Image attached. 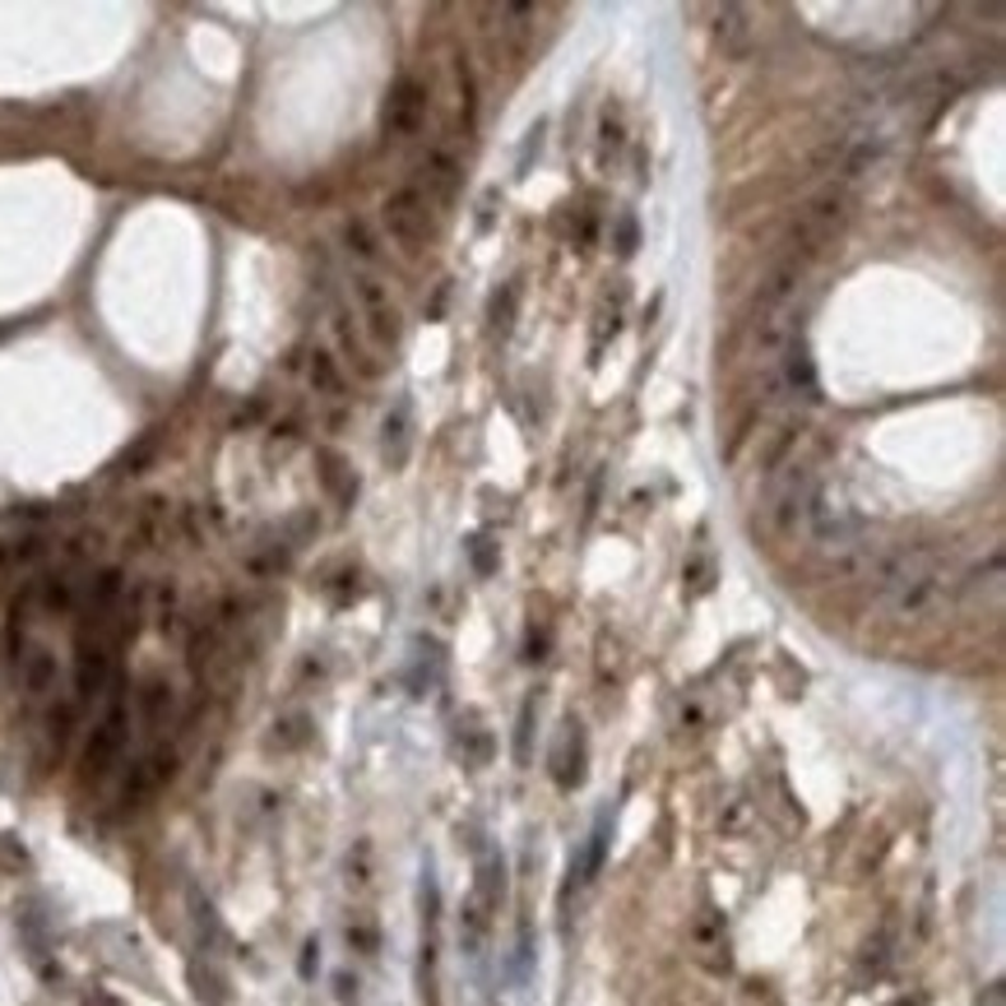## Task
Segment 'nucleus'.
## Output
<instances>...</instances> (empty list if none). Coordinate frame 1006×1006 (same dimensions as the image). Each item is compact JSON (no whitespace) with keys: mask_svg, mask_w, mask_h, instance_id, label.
Masks as SVG:
<instances>
[{"mask_svg":"<svg viewBox=\"0 0 1006 1006\" xmlns=\"http://www.w3.org/2000/svg\"><path fill=\"white\" fill-rule=\"evenodd\" d=\"M808 529H812V538L816 543H826V547H849L858 534H863V516L849 506L845 492H835L826 483H816L812 487V497H808Z\"/></svg>","mask_w":1006,"mask_h":1006,"instance_id":"1","label":"nucleus"},{"mask_svg":"<svg viewBox=\"0 0 1006 1006\" xmlns=\"http://www.w3.org/2000/svg\"><path fill=\"white\" fill-rule=\"evenodd\" d=\"M380 223H386V232H390L409 255H417V251L432 242V209H427V195L413 191V186L395 191L386 205H380Z\"/></svg>","mask_w":1006,"mask_h":1006,"instance_id":"2","label":"nucleus"},{"mask_svg":"<svg viewBox=\"0 0 1006 1006\" xmlns=\"http://www.w3.org/2000/svg\"><path fill=\"white\" fill-rule=\"evenodd\" d=\"M121 747H125V705L112 701V705H107V715L98 719V728H94V734H88V742H84V779L98 784V779L117 765Z\"/></svg>","mask_w":1006,"mask_h":1006,"instance_id":"3","label":"nucleus"},{"mask_svg":"<svg viewBox=\"0 0 1006 1006\" xmlns=\"http://www.w3.org/2000/svg\"><path fill=\"white\" fill-rule=\"evenodd\" d=\"M353 292H357V302H362V316H367L372 339L386 343V349H395V343L404 339V320H399V306L390 302V288L380 283V279H372V274H357Z\"/></svg>","mask_w":1006,"mask_h":1006,"instance_id":"4","label":"nucleus"},{"mask_svg":"<svg viewBox=\"0 0 1006 1006\" xmlns=\"http://www.w3.org/2000/svg\"><path fill=\"white\" fill-rule=\"evenodd\" d=\"M423 117H427V88L417 80H399L395 94H390V107H386V131L409 140V135H417Z\"/></svg>","mask_w":1006,"mask_h":1006,"instance_id":"5","label":"nucleus"},{"mask_svg":"<svg viewBox=\"0 0 1006 1006\" xmlns=\"http://www.w3.org/2000/svg\"><path fill=\"white\" fill-rule=\"evenodd\" d=\"M812 487L816 478L802 464H793V473L775 487V506H771V516H775V529L779 534H789V529H798V520L808 516V497H812Z\"/></svg>","mask_w":1006,"mask_h":1006,"instance_id":"6","label":"nucleus"},{"mask_svg":"<svg viewBox=\"0 0 1006 1006\" xmlns=\"http://www.w3.org/2000/svg\"><path fill=\"white\" fill-rule=\"evenodd\" d=\"M553 775L561 789H575L584 779V728L571 719L561 724V738H557V752H553Z\"/></svg>","mask_w":1006,"mask_h":1006,"instance_id":"7","label":"nucleus"},{"mask_svg":"<svg viewBox=\"0 0 1006 1006\" xmlns=\"http://www.w3.org/2000/svg\"><path fill=\"white\" fill-rule=\"evenodd\" d=\"M107 672H112V658H107V650L102 645H88L84 640V650H80V658H75V696H80V705H88L102 691V682H107Z\"/></svg>","mask_w":1006,"mask_h":1006,"instance_id":"8","label":"nucleus"},{"mask_svg":"<svg viewBox=\"0 0 1006 1006\" xmlns=\"http://www.w3.org/2000/svg\"><path fill=\"white\" fill-rule=\"evenodd\" d=\"M608 839H613V812H603L594 835H590V845H584V853H580V868L571 863V882H580V886L594 882L598 868H603V858H608Z\"/></svg>","mask_w":1006,"mask_h":1006,"instance_id":"9","label":"nucleus"},{"mask_svg":"<svg viewBox=\"0 0 1006 1006\" xmlns=\"http://www.w3.org/2000/svg\"><path fill=\"white\" fill-rule=\"evenodd\" d=\"M501 895H506V863H501V853H483V863H478V882H473V895L469 900H478L487 913L501 905Z\"/></svg>","mask_w":1006,"mask_h":1006,"instance_id":"10","label":"nucleus"},{"mask_svg":"<svg viewBox=\"0 0 1006 1006\" xmlns=\"http://www.w3.org/2000/svg\"><path fill=\"white\" fill-rule=\"evenodd\" d=\"M186 979H191L195 997L205 1002V1006H223V1002L232 997V987H228V979H223V974H218V965H214V960H191Z\"/></svg>","mask_w":1006,"mask_h":1006,"instance_id":"11","label":"nucleus"},{"mask_svg":"<svg viewBox=\"0 0 1006 1006\" xmlns=\"http://www.w3.org/2000/svg\"><path fill=\"white\" fill-rule=\"evenodd\" d=\"M51 687H57V654H51V650H33L24 658V691H28V696H47Z\"/></svg>","mask_w":1006,"mask_h":1006,"instance_id":"12","label":"nucleus"},{"mask_svg":"<svg viewBox=\"0 0 1006 1006\" xmlns=\"http://www.w3.org/2000/svg\"><path fill=\"white\" fill-rule=\"evenodd\" d=\"M409 441H413V432H409V409L399 404V409L386 417V460H390V469H404V464H409Z\"/></svg>","mask_w":1006,"mask_h":1006,"instance_id":"13","label":"nucleus"},{"mask_svg":"<svg viewBox=\"0 0 1006 1006\" xmlns=\"http://www.w3.org/2000/svg\"><path fill=\"white\" fill-rule=\"evenodd\" d=\"M427 186L441 199H454V186H460V162H454L450 154H432L427 158Z\"/></svg>","mask_w":1006,"mask_h":1006,"instance_id":"14","label":"nucleus"},{"mask_svg":"<svg viewBox=\"0 0 1006 1006\" xmlns=\"http://www.w3.org/2000/svg\"><path fill=\"white\" fill-rule=\"evenodd\" d=\"M191 909H195L199 942H205V946H228V932H223V923H218L214 905H209V900H205V895H199V890H191Z\"/></svg>","mask_w":1006,"mask_h":1006,"instance_id":"15","label":"nucleus"},{"mask_svg":"<svg viewBox=\"0 0 1006 1006\" xmlns=\"http://www.w3.org/2000/svg\"><path fill=\"white\" fill-rule=\"evenodd\" d=\"M168 705H172V687L162 682V678H149L140 687V715L149 719V724H158L162 715H168Z\"/></svg>","mask_w":1006,"mask_h":1006,"instance_id":"16","label":"nucleus"},{"mask_svg":"<svg viewBox=\"0 0 1006 1006\" xmlns=\"http://www.w3.org/2000/svg\"><path fill=\"white\" fill-rule=\"evenodd\" d=\"M747 33H752V28H747V10L728 5V10L719 14V43H724V47H728V51H734V57H738V51L747 47Z\"/></svg>","mask_w":1006,"mask_h":1006,"instance_id":"17","label":"nucleus"},{"mask_svg":"<svg viewBox=\"0 0 1006 1006\" xmlns=\"http://www.w3.org/2000/svg\"><path fill=\"white\" fill-rule=\"evenodd\" d=\"M311 386H316V390H325V395H339V390H343V376H339L335 357H329L325 349H316V353H311Z\"/></svg>","mask_w":1006,"mask_h":1006,"instance_id":"18","label":"nucleus"},{"mask_svg":"<svg viewBox=\"0 0 1006 1006\" xmlns=\"http://www.w3.org/2000/svg\"><path fill=\"white\" fill-rule=\"evenodd\" d=\"M117 598H121V571L117 566H107V571L94 580V613H107Z\"/></svg>","mask_w":1006,"mask_h":1006,"instance_id":"19","label":"nucleus"},{"mask_svg":"<svg viewBox=\"0 0 1006 1006\" xmlns=\"http://www.w3.org/2000/svg\"><path fill=\"white\" fill-rule=\"evenodd\" d=\"M311 738V719L306 715H288L279 728H274V747H302Z\"/></svg>","mask_w":1006,"mask_h":1006,"instance_id":"20","label":"nucleus"},{"mask_svg":"<svg viewBox=\"0 0 1006 1006\" xmlns=\"http://www.w3.org/2000/svg\"><path fill=\"white\" fill-rule=\"evenodd\" d=\"M529 742H534V701H524L520 710V734H516V761L529 765Z\"/></svg>","mask_w":1006,"mask_h":1006,"instance_id":"21","label":"nucleus"},{"mask_svg":"<svg viewBox=\"0 0 1006 1006\" xmlns=\"http://www.w3.org/2000/svg\"><path fill=\"white\" fill-rule=\"evenodd\" d=\"M789 386H802V390H816V372H812V357L808 353H793L789 357Z\"/></svg>","mask_w":1006,"mask_h":1006,"instance_id":"22","label":"nucleus"},{"mask_svg":"<svg viewBox=\"0 0 1006 1006\" xmlns=\"http://www.w3.org/2000/svg\"><path fill=\"white\" fill-rule=\"evenodd\" d=\"M460 756H464L469 765H483V761L492 756V738H487V734H473V742L460 747Z\"/></svg>","mask_w":1006,"mask_h":1006,"instance_id":"23","label":"nucleus"},{"mask_svg":"<svg viewBox=\"0 0 1006 1006\" xmlns=\"http://www.w3.org/2000/svg\"><path fill=\"white\" fill-rule=\"evenodd\" d=\"M0 863H10V868H28V853H24V849L5 835V839H0Z\"/></svg>","mask_w":1006,"mask_h":1006,"instance_id":"24","label":"nucleus"},{"mask_svg":"<svg viewBox=\"0 0 1006 1006\" xmlns=\"http://www.w3.org/2000/svg\"><path fill=\"white\" fill-rule=\"evenodd\" d=\"M316 965H320V942L311 937L306 946H302V960H298V969H302V979H311L316 974Z\"/></svg>","mask_w":1006,"mask_h":1006,"instance_id":"25","label":"nucleus"},{"mask_svg":"<svg viewBox=\"0 0 1006 1006\" xmlns=\"http://www.w3.org/2000/svg\"><path fill=\"white\" fill-rule=\"evenodd\" d=\"M349 242H353V251H357V255H367V260H372V255H376V246H372V237H367V228H362V223H349Z\"/></svg>","mask_w":1006,"mask_h":1006,"instance_id":"26","label":"nucleus"},{"mask_svg":"<svg viewBox=\"0 0 1006 1006\" xmlns=\"http://www.w3.org/2000/svg\"><path fill=\"white\" fill-rule=\"evenodd\" d=\"M469 553H473V566L487 575L492 571V553H487V538H469Z\"/></svg>","mask_w":1006,"mask_h":1006,"instance_id":"27","label":"nucleus"},{"mask_svg":"<svg viewBox=\"0 0 1006 1006\" xmlns=\"http://www.w3.org/2000/svg\"><path fill=\"white\" fill-rule=\"evenodd\" d=\"M43 598L51 603V608H65V603H70V584H65V580H51Z\"/></svg>","mask_w":1006,"mask_h":1006,"instance_id":"28","label":"nucleus"},{"mask_svg":"<svg viewBox=\"0 0 1006 1006\" xmlns=\"http://www.w3.org/2000/svg\"><path fill=\"white\" fill-rule=\"evenodd\" d=\"M635 242H640V232H635V218H621V255H631L635 251Z\"/></svg>","mask_w":1006,"mask_h":1006,"instance_id":"29","label":"nucleus"},{"mask_svg":"<svg viewBox=\"0 0 1006 1006\" xmlns=\"http://www.w3.org/2000/svg\"><path fill=\"white\" fill-rule=\"evenodd\" d=\"M335 993H339V1002H357V979L353 974H335Z\"/></svg>","mask_w":1006,"mask_h":1006,"instance_id":"30","label":"nucleus"},{"mask_svg":"<svg viewBox=\"0 0 1006 1006\" xmlns=\"http://www.w3.org/2000/svg\"><path fill=\"white\" fill-rule=\"evenodd\" d=\"M349 942H353V946H367V950H372V946H376V932H367V928H353V932H349Z\"/></svg>","mask_w":1006,"mask_h":1006,"instance_id":"31","label":"nucleus"},{"mask_svg":"<svg viewBox=\"0 0 1006 1006\" xmlns=\"http://www.w3.org/2000/svg\"><path fill=\"white\" fill-rule=\"evenodd\" d=\"M84 1006H117V1002H107V993H88V1002Z\"/></svg>","mask_w":1006,"mask_h":1006,"instance_id":"32","label":"nucleus"}]
</instances>
